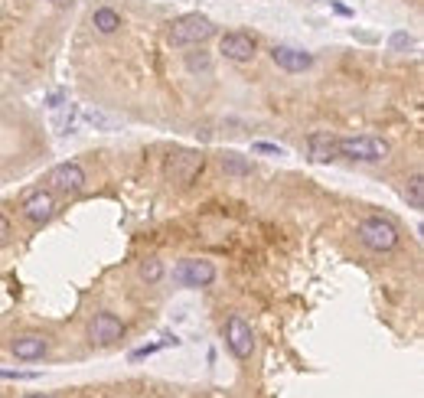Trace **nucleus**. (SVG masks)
Instances as JSON below:
<instances>
[{"label": "nucleus", "instance_id": "f257e3e1", "mask_svg": "<svg viewBox=\"0 0 424 398\" xmlns=\"http://www.w3.org/2000/svg\"><path fill=\"white\" fill-rule=\"evenodd\" d=\"M215 33V23L202 13H186L180 20L170 23V43L173 46H199L206 40H212Z\"/></svg>", "mask_w": 424, "mask_h": 398}, {"label": "nucleus", "instance_id": "f03ea898", "mask_svg": "<svg viewBox=\"0 0 424 398\" xmlns=\"http://www.w3.org/2000/svg\"><path fill=\"white\" fill-rule=\"evenodd\" d=\"M389 140L382 138H339L336 140V157H350L362 163H379L389 157Z\"/></svg>", "mask_w": 424, "mask_h": 398}, {"label": "nucleus", "instance_id": "7ed1b4c3", "mask_svg": "<svg viewBox=\"0 0 424 398\" xmlns=\"http://www.w3.org/2000/svg\"><path fill=\"white\" fill-rule=\"evenodd\" d=\"M398 238H402L398 229L382 215H369L359 222V242L372 251H392V248H398Z\"/></svg>", "mask_w": 424, "mask_h": 398}, {"label": "nucleus", "instance_id": "20e7f679", "mask_svg": "<svg viewBox=\"0 0 424 398\" xmlns=\"http://www.w3.org/2000/svg\"><path fill=\"white\" fill-rule=\"evenodd\" d=\"M42 183L49 193H79V190H85L88 176H85V167L79 160H65L56 163L53 170L42 176Z\"/></svg>", "mask_w": 424, "mask_h": 398}, {"label": "nucleus", "instance_id": "39448f33", "mask_svg": "<svg viewBox=\"0 0 424 398\" xmlns=\"http://www.w3.org/2000/svg\"><path fill=\"white\" fill-rule=\"evenodd\" d=\"M173 281L180 288H209L212 281H215V265L206 258H183L173 268Z\"/></svg>", "mask_w": 424, "mask_h": 398}, {"label": "nucleus", "instance_id": "423d86ee", "mask_svg": "<svg viewBox=\"0 0 424 398\" xmlns=\"http://www.w3.org/2000/svg\"><path fill=\"white\" fill-rule=\"evenodd\" d=\"M225 346L232 349L235 359H248V356L254 353V330H252V323L245 320V317H238V313H232V317L225 320Z\"/></svg>", "mask_w": 424, "mask_h": 398}, {"label": "nucleus", "instance_id": "0eeeda50", "mask_svg": "<svg viewBox=\"0 0 424 398\" xmlns=\"http://www.w3.org/2000/svg\"><path fill=\"white\" fill-rule=\"evenodd\" d=\"M117 340H124V323H121V317H115V313H108V310L95 313L92 323H88V343L111 346Z\"/></svg>", "mask_w": 424, "mask_h": 398}, {"label": "nucleus", "instance_id": "6e6552de", "mask_svg": "<svg viewBox=\"0 0 424 398\" xmlns=\"http://www.w3.org/2000/svg\"><path fill=\"white\" fill-rule=\"evenodd\" d=\"M254 49H258V43H254L252 33H245V30H232L219 40V53L225 59H232V63H248L254 56Z\"/></svg>", "mask_w": 424, "mask_h": 398}, {"label": "nucleus", "instance_id": "1a4fd4ad", "mask_svg": "<svg viewBox=\"0 0 424 398\" xmlns=\"http://www.w3.org/2000/svg\"><path fill=\"white\" fill-rule=\"evenodd\" d=\"M20 209H23V219H26V222L42 226V222H49L56 215V196L49 193V190H36V193H30L23 199Z\"/></svg>", "mask_w": 424, "mask_h": 398}, {"label": "nucleus", "instance_id": "9d476101", "mask_svg": "<svg viewBox=\"0 0 424 398\" xmlns=\"http://www.w3.org/2000/svg\"><path fill=\"white\" fill-rule=\"evenodd\" d=\"M10 349L20 363H36V359H42V356L49 353V336L46 333H20L10 343Z\"/></svg>", "mask_w": 424, "mask_h": 398}, {"label": "nucleus", "instance_id": "9b49d317", "mask_svg": "<svg viewBox=\"0 0 424 398\" xmlns=\"http://www.w3.org/2000/svg\"><path fill=\"white\" fill-rule=\"evenodd\" d=\"M271 59H275V65L284 69V72H307L310 65H313V56L304 53V49H297V46H275V49H271Z\"/></svg>", "mask_w": 424, "mask_h": 398}, {"label": "nucleus", "instance_id": "f8f14e48", "mask_svg": "<svg viewBox=\"0 0 424 398\" xmlns=\"http://www.w3.org/2000/svg\"><path fill=\"white\" fill-rule=\"evenodd\" d=\"M199 170H202V154H177L167 167V173L177 183H190Z\"/></svg>", "mask_w": 424, "mask_h": 398}, {"label": "nucleus", "instance_id": "ddd939ff", "mask_svg": "<svg viewBox=\"0 0 424 398\" xmlns=\"http://www.w3.org/2000/svg\"><path fill=\"white\" fill-rule=\"evenodd\" d=\"M92 26H95L101 36H115V33L121 30V13L111 10V7H98V10L92 13Z\"/></svg>", "mask_w": 424, "mask_h": 398}, {"label": "nucleus", "instance_id": "4468645a", "mask_svg": "<svg viewBox=\"0 0 424 398\" xmlns=\"http://www.w3.org/2000/svg\"><path fill=\"white\" fill-rule=\"evenodd\" d=\"M310 157L317 163H327L336 157V140L329 138V134H310Z\"/></svg>", "mask_w": 424, "mask_h": 398}, {"label": "nucleus", "instance_id": "2eb2a0df", "mask_svg": "<svg viewBox=\"0 0 424 398\" xmlns=\"http://www.w3.org/2000/svg\"><path fill=\"white\" fill-rule=\"evenodd\" d=\"M405 199L411 209H421L424 206V176L421 173H411L408 180H405Z\"/></svg>", "mask_w": 424, "mask_h": 398}, {"label": "nucleus", "instance_id": "dca6fc26", "mask_svg": "<svg viewBox=\"0 0 424 398\" xmlns=\"http://www.w3.org/2000/svg\"><path fill=\"white\" fill-rule=\"evenodd\" d=\"M222 170L232 173V176H248V173H252V163L245 160L242 154H225V157H222Z\"/></svg>", "mask_w": 424, "mask_h": 398}, {"label": "nucleus", "instance_id": "f3484780", "mask_svg": "<svg viewBox=\"0 0 424 398\" xmlns=\"http://www.w3.org/2000/svg\"><path fill=\"white\" fill-rule=\"evenodd\" d=\"M140 278L147 281V284H157L160 278H163V261L157 258H147L144 265H140Z\"/></svg>", "mask_w": 424, "mask_h": 398}, {"label": "nucleus", "instance_id": "a211bd4d", "mask_svg": "<svg viewBox=\"0 0 424 398\" xmlns=\"http://www.w3.org/2000/svg\"><path fill=\"white\" fill-rule=\"evenodd\" d=\"M10 219H7V215L0 213V245H7V242H10Z\"/></svg>", "mask_w": 424, "mask_h": 398}, {"label": "nucleus", "instance_id": "6ab92c4d", "mask_svg": "<svg viewBox=\"0 0 424 398\" xmlns=\"http://www.w3.org/2000/svg\"><path fill=\"white\" fill-rule=\"evenodd\" d=\"M254 154H277V157H281V147H275V144H254Z\"/></svg>", "mask_w": 424, "mask_h": 398}, {"label": "nucleus", "instance_id": "aec40b11", "mask_svg": "<svg viewBox=\"0 0 424 398\" xmlns=\"http://www.w3.org/2000/svg\"><path fill=\"white\" fill-rule=\"evenodd\" d=\"M392 46H395V49H402V46H411V36H405V33H398V36L392 40Z\"/></svg>", "mask_w": 424, "mask_h": 398}, {"label": "nucleus", "instance_id": "412c9836", "mask_svg": "<svg viewBox=\"0 0 424 398\" xmlns=\"http://www.w3.org/2000/svg\"><path fill=\"white\" fill-rule=\"evenodd\" d=\"M49 3H56V7H65V3H72V0H49Z\"/></svg>", "mask_w": 424, "mask_h": 398}, {"label": "nucleus", "instance_id": "4be33fe9", "mask_svg": "<svg viewBox=\"0 0 424 398\" xmlns=\"http://www.w3.org/2000/svg\"><path fill=\"white\" fill-rule=\"evenodd\" d=\"M23 398H56V395H23Z\"/></svg>", "mask_w": 424, "mask_h": 398}]
</instances>
